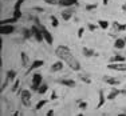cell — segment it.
Returning <instances> with one entry per match:
<instances>
[{"label":"cell","mask_w":126,"mask_h":116,"mask_svg":"<svg viewBox=\"0 0 126 116\" xmlns=\"http://www.w3.org/2000/svg\"><path fill=\"white\" fill-rule=\"evenodd\" d=\"M55 55L58 56L61 60L64 61V63L67 64L73 71H80L79 60H78L75 56L73 55V52L70 51V48H68L67 46H63V44H62V46H58L55 48Z\"/></svg>","instance_id":"cell-1"},{"label":"cell","mask_w":126,"mask_h":116,"mask_svg":"<svg viewBox=\"0 0 126 116\" xmlns=\"http://www.w3.org/2000/svg\"><path fill=\"white\" fill-rule=\"evenodd\" d=\"M20 93V100H22V104L24 107H30L31 105V97H32V92L28 90H19L17 91Z\"/></svg>","instance_id":"cell-2"},{"label":"cell","mask_w":126,"mask_h":116,"mask_svg":"<svg viewBox=\"0 0 126 116\" xmlns=\"http://www.w3.org/2000/svg\"><path fill=\"white\" fill-rule=\"evenodd\" d=\"M42 83H43V76H42V73L35 72L34 75H32V80H31V91L38 92Z\"/></svg>","instance_id":"cell-3"},{"label":"cell","mask_w":126,"mask_h":116,"mask_svg":"<svg viewBox=\"0 0 126 116\" xmlns=\"http://www.w3.org/2000/svg\"><path fill=\"white\" fill-rule=\"evenodd\" d=\"M16 75H17V72H16L15 70H8V71H7V75H5V80H4V83H3V85H1V91L4 90V88L7 87V85L10 84L11 81L16 80Z\"/></svg>","instance_id":"cell-4"},{"label":"cell","mask_w":126,"mask_h":116,"mask_svg":"<svg viewBox=\"0 0 126 116\" xmlns=\"http://www.w3.org/2000/svg\"><path fill=\"white\" fill-rule=\"evenodd\" d=\"M31 31H32V35H34V39L38 41V43H40V41L44 40L43 32H42V29H40V27H39V25L34 24V25L31 27Z\"/></svg>","instance_id":"cell-5"},{"label":"cell","mask_w":126,"mask_h":116,"mask_svg":"<svg viewBox=\"0 0 126 116\" xmlns=\"http://www.w3.org/2000/svg\"><path fill=\"white\" fill-rule=\"evenodd\" d=\"M40 27V29H42V32H43V37H44V41H46L48 46H52L54 44V39H52V35H51V32L48 31V29L46 28L44 25H39Z\"/></svg>","instance_id":"cell-6"},{"label":"cell","mask_w":126,"mask_h":116,"mask_svg":"<svg viewBox=\"0 0 126 116\" xmlns=\"http://www.w3.org/2000/svg\"><path fill=\"white\" fill-rule=\"evenodd\" d=\"M107 68L113 71H118V72H126V63H109Z\"/></svg>","instance_id":"cell-7"},{"label":"cell","mask_w":126,"mask_h":116,"mask_svg":"<svg viewBox=\"0 0 126 116\" xmlns=\"http://www.w3.org/2000/svg\"><path fill=\"white\" fill-rule=\"evenodd\" d=\"M43 65H44V61H43V60H34L31 64L28 65V68H27V71H26V76L28 75L30 72H32V71H35V70H38V68L43 67Z\"/></svg>","instance_id":"cell-8"},{"label":"cell","mask_w":126,"mask_h":116,"mask_svg":"<svg viewBox=\"0 0 126 116\" xmlns=\"http://www.w3.org/2000/svg\"><path fill=\"white\" fill-rule=\"evenodd\" d=\"M102 81H105L106 84L111 85V87H115V85H118L119 83H121L118 79H117V77H113V76H109V75L102 76Z\"/></svg>","instance_id":"cell-9"},{"label":"cell","mask_w":126,"mask_h":116,"mask_svg":"<svg viewBox=\"0 0 126 116\" xmlns=\"http://www.w3.org/2000/svg\"><path fill=\"white\" fill-rule=\"evenodd\" d=\"M15 32V27L12 24H3L0 28V34L1 35H11Z\"/></svg>","instance_id":"cell-10"},{"label":"cell","mask_w":126,"mask_h":116,"mask_svg":"<svg viewBox=\"0 0 126 116\" xmlns=\"http://www.w3.org/2000/svg\"><path fill=\"white\" fill-rule=\"evenodd\" d=\"M63 63H64L63 60H56L55 63H54V64L50 67V72L55 73V72H59V71H62V70H63V65H64Z\"/></svg>","instance_id":"cell-11"},{"label":"cell","mask_w":126,"mask_h":116,"mask_svg":"<svg viewBox=\"0 0 126 116\" xmlns=\"http://www.w3.org/2000/svg\"><path fill=\"white\" fill-rule=\"evenodd\" d=\"M58 83L61 85H64V87H68V88H74L77 85V81L73 79H61L58 80Z\"/></svg>","instance_id":"cell-12"},{"label":"cell","mask_w":126,"mask_h":116,"mask_svg":"<svg viewBox=\"0 0 126 116\" xmlns=\"http://www.w3.org/2000/svg\"><path fill=\"white\" fill-rule=\"evenodd\" d=\"M126 47V40L124 37H117L114 41V48L115 49H125Z\"/></svg>","instance_id":"cell-13"},{"label":"cell","mask_w":126,"mask_h":116,"mask_svg":"<svg viewBox=\"0 0 126 116\" xmlns=\"http://www.w3.org/2000/svg\"><path fill=\"white\" fill-rule=\"evenodd\" d=\"M73 13H74V11L71 10L70 7H67L64 11H62V13H61V16H62V19L64 20V22H68V20L73 17Z\"/></svg>","instance_id":"cell-14"},{"label":"cell","mask_w":126,"mask_h":116,"mask_svg":"<svg viewBox=\"0 0 126 116\" xmlns=\"http://www.w3.org/2000/svg\"><path fill=\"white\" fill-rule=\"evenodd\" d=\"M106 95H105V92L102 91V90H99L98 91V104H97V108L99 109V108H102V105L105 104V102H106Z\"/></svg>","instance_id":"cell-15"},{"label":"cell","mask_w":126,"mask_h":116,"mask_svg":"<svg viewBox=\"0 0 126 116\" xmlns=\"http://www.w3.org/2000/svg\"><path fill=\"white\" fill-rule=\"evenodd\" d=\"M125 60H126V58L124 55H113L109 59V63H124Z\"/></svg>","instance_id":"cell-16"},{"label":"cell","mask_w":126,"mask_h":116,"mask_svg":"<svg viewBox=\"0 0 126 116\" xmlns=\"http://www.w3.org/2000/svg\"><path fill=\"white\" fill-rule=\"evenodd\" d=\"M118 95H121V90H117V88L113 87V90L106 95V97H107V100H114Z\"/></svg>","instance_id":"cell-17"},{"label":"cell","mask_w":126,"mask_h":116,"mask_svg":"<svg viewBox=\"0 0 126 116\" xmlns=\"http://www.w3.org/2000/svg\"><path fill=\"white\" fill-rule=\"evenodd\" d=\"M82 53H83V56H86V58H93V56L97 55V52H95L94 49L87 48V47H83L82 48Z\"/></svg>","instance_id":"cell-18"},{"label":"cell","mask_w":126,"mask_h":116,"mask_svg":"<svg viewBox=\"0 0 126 116\" xmlns=\"http://www.w3.org/2000/svg\"><path fill=\"white\" fill-rule=\"evenodd\" d=\"M78 4V0H62L61 1V7H73V5Z\"/></svg>","instance_id":"cell-19"},{"label":"cell","mask_w":126,"mask_h":116,"mask_svg":"<svg viewBox=\"0 0 126 116\" xmlns=\"http://www.w3.org/2000/svg\"><path fill=\"white\" fill-rule=\"evenodd\" d=\"M20 60H22V67H27L30 63V58H28V55H27L26 52H22L20 53Z\"/></svg>","instance_id":"cell-20"},{"label":"cell","mask_w":126,"mask_h":116,"mask_svg":"<svg viewBox=\"0 0 126 116\" xmlns=\"http://www.w3.org/2000/svg\"><path fill=\"white\" fill-rule=\"evenodd\" d=\"M78 77L80 79V81L86 83V84H90V83H91V77H90L89 75H85V73H79V75H78Z\"/></svg>","instance_id":"cell-21"},{"label":"cell","mask_w":126,"mask_h":116,"mask_svg":"<svg viewBox=\"0 0 126 116\" xmlns=\"http://www.w3.org/2000/svg\"><path fill=\"white\" fill-rule=\"evenodd\" d=\"M30 37H34L31 28H23V39H30Z\"/></svg>","instance_id":"cell-22"},{"label":"cell","mask_w":126,"mask_h":116,"mask_svg":"<svg viewBox=\"0 0 126 116\" xmlns=\"http://www.w3.org/2000/svg\"><path fill=\"white\" fill-rule=\"evenodd\" d=\"M17 20H19V19H17V17L12 16V17H11V19H4V20H1V22H0V23H1V25H3V24H14V23H16Z\"/></svg>","instance_id":"cell-23"},{"label":"cell","mask_w":126,"mask_h":116,"mask_svg":"<svg viewBox=\"0 0 126 116\" xmlns=\"http://www.w3.org/2000/svg\"><path fill=\"white\" fill-rule=\"evenodd\" d=\"M47 91H48V85L44 84V83H42L40 87H39V90H38V93L39 95H43V93H46Z\"/></svg>","instance_id":"cell-24"},{"label":"cell","mask_w":126,"mask_h":116,"mask_svg":"<svg viewBox=\"0 0 126 116\" xmlns=\"http://www.w3.org/2000/svg\"><path fill=\"white\" fill-rule=\"evenodd\" d=\"M19 87H20V80L16 79L14 81L12 87H11V92H17V91H19Z\"/></svg>","instance_id":"cell-25"},{"label":"cell","mask_w":126,"mask_h":116,"mask_svg":"<svg viewBox=\"0 0 126 116\" xmlns=\"http://www.w3.org/2000/svg\"><path fill=\"white\" fill-rule=\"evenodd\" d=\"M50 20H51V25L54 27V28H56V27H59V20L56 16H54V15H51L50 16Z\"/></svg>","instance_id":"cell-26"},{"label":"cell","mask_w":126,"mask_h":116,"mask_svg":"<svg viewBox=\"0 0 126 116\" xmlns=\"http://www.w3.org/2000/svg\"><path fill=\"white\" fill-rule=\"evenodd\" d=\"M47 103H48V100H46V99H43V100H40V102H38V104L35 105V109H36V111L42 109V108H43V107L46 105Z\"/></svg>","instance_id":"cell-27"},{"label":"cell","mask_w":126,"mask_h":116,"mask_svg":"<svg viewBox=\"0 0 126 116\" xmlns=\"http://www.w3.org/2000/svg\"><path fill=\"white\" fill-rule=\"evenodd\" d=\"M98 25H99V28H102V29H107L109 28V22H106V20H99L98 22Z\"/></svg>","instance_id":"cell-28"},{"label":"cell","mask_w":126,"mask_h":116,"mask_svg":"<svg viewBox=\"0 0 126 116\" xmlns=\"http://www.w3.org/2000/svg\"><path fill=\"white\" fill-rule=\"evenodd\" d=\"M78 107H79L80 111H85V109L87 108V102H85V100H79V102H78Z\"/></svg>","instance_id":"cell-29"},{"label":"cell","mask_w":126,"mask_h":116,"mask_svg":"<svg viewBox=\"0 0 126 116\" xmlns=\"http://www.w3.org/2000/svg\"><path fill=\"white\" fill-rule=\"evenodd\" d=\"M97 7H98V4H95V3H93V4H86L85 10L86 11H94Z\"/></svg>","instance_id":"cell-30"},{"label":"cell","mask_w":126,"mask_h":116,"mask_svg":"<svg viewBox=\"0 0 126 116\" xmlns=\"http://www.w3.org/2000/svg\"><path fill=\"white\" fill-rule=\"evenodd\" d=\"M26 0H16V3H15V10H20V7H22V4L24 3Z\"/></svg>","instance_id":"cell-31"},{"label":"cell","mask_w":126,"mask_h":116,"mask_svg":"<svg viewBox=\"0 0 126 116\" xmlns=\"http://www.w3.org/2000/svg\"><path fill=\"white\" fill-rule=\"evenodd\" d=\"M44 1L48 3V4H52V5H59L62 0H44Z\"/></svg>","instance_id":"cell-32"},{"label":"cell","mask_w":126,"mask_h":116,"mask_svg":"<svg viewBox=\"0 0 126 116\" xmlns=\"http://www.w3.org/2000/svg\"><path fill=\"white\" fill-rule=\"evenodd\" d=\"M12 16L20 19V17H22V11H20V10H14V15H12Z\"/></svg>","instance_id":"cell-33"},{"label":"cell","mask_w":126,"mask_h":116,"mask_svg":"<svg viewBox=\"0 0 126 116\" xmlns=\"http://www.w3.org/2000/svg\"><path fill=\"white\" fill-rule=\"evenodd\" d=\"M87 28L90 29V31H95L97 28H99V25H95V24H93V23H89V24H87Z\"/></svg>","instance_id":"cell-34"},{"label":"cell","mask_w":126,"mask_h":116,"mask_svg":"<svg viewBox=\"0 0 126 116\" xmlns=\"http://www.w3.org/2000/svg\"><path fill=\"white\" fill-rule=\"evenodd\" d=\"M83 34H85V28H83V27H80V28L79 29H78V37H79V39H82V36H83Z\"/></svg>","instance_id":"cell-35"},{"label":"cell","mask_w":126,"mask_h":116,"mask_svg":"<svg viewBox=\"0 0 126 116\" xmlns=\"http://www.w3.org/2000/svg\"><path fill=\"white\" fill-rule=\"evenodd\" d=\"M126 29V24H119L118 28H117V32H124Z\"/></svg>","instance_id":"cell-36"},{"label":"cell","mask_w":126,"mask_h":116,"mask_svg":"<svg viewBox=\"0 0 126 116\" xmlns=\"http://www.w3.org/2000/svg\"><path fill=\"white\" fill-rule=\"evenodd\" d=\"M51 100H56L58 99V93H56V91H52V93H51Z\"/></svg>","instance_id":"cell-37"},{"label":"cell","mask_w":126,"mask_h":116,"mask_svg":"<svg viewBox=\"0 0 126 116\" xmlns=\"http://www.w3.org/2000/svg\"><path fill=\"white\" fill-rule=\"evenodd\" d=\"M32 20H34V23H35L36 25H40V20H39V17L35 16V17H32Z\"/></svg>","instance_id":"cell-38"},{"label":"cell","mask_w":126,"mask_h":116,"mask_svg":"<svg viewBox=\"0 0 126 116\" xmlns=\"http://www.w3.org/2000/svg\"><path fill=\"white\" fill-rule=\"evenodd\" d=\"M111 25H113V28H114V29H115V31H117V28H118L119 23H118V22H113V23H111Z\"/></svg>","instance_id":"cell-39"},{"label":"cell","mask_w":126,"mask_h":116,"mask_svg":"<svg viewBox=\"0 0 126 116\" xmlns=\"http://www.w3.org/2000/svg\"><path fill=\"white\" fill-rule=\"evenodd\" d=\"M121 95H125V96H126V84H125V87L121 90Z\"/></svg>","instance_id":"cell-40"},{"label":"cell","mask_w":126,"mask_h":116,"mask_svg":"<svg viewBox=\"0 0 126 116\" xmlns=\"http://www.w3.org/2000/svg\"><path fill=\"white\" fill-rule=\"evenodd\" d=\"M34 11H38V12H43V8H39V7H34Z\"/></svg>","instance_id":"cell-41"},{"label":"cell","mask_w":126,"mask_h":116,"mask_svg":"<svg viewBox=\"0 0 126 116\" xmlns=\"http://www.w3.org/2000/svg\"><path fill=\"white\" fill-rule=\"evenodd\" d=\"M121 10L124 11V12H126V3H124V4L121 5Z\"/></svg>","instance_id":"cell-42"},{"label":"cell","mask_w":126,"mask_h":116,"mask_svg":"<svg viewBox=\"0 0 126 116\" xmlns=\"http://www.w3.org/2000/svg\"><path fill=\"white\" fill-rule=\"evenodd\" d=\"M46 115H47V116H52V115H54V109H50V111L47 112Z\"/></svg>","instance_id":"cell-43"},{"label":"cell","mask_w":126,"mask_h":116,"mask_svg":"<svg viewBox=\"0 0 126 116\" xmlns=\"http://www.w3.org/2000/svg\"><path fill=\"white\" fill-rule=\"evenodd\" d=\"M102 4H103V5H107V4H109V0H102Z\"/></svg>","instance_id":"cell-44"},{"label":"cell","mask_w":126,"mask_h":116,"mask_svg":"<svg viewBox=\"0 0 126 116\" xmlns=\"http://www.w3.org/2000/svg\"><path fill=\"white\" fill-rule=\"evenodd\" d=\"M124 39H125V40H126V36H125V37H124Z\"/></svg>","instance_id":"cell-45"}]
</instances>
